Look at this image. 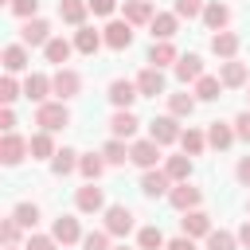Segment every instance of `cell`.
<instances>
[{
  "label": "cell",
  "instance_id": "13",
  "mask_svg": "<svg viewBox=\"0 0 250 250\" xmlns=\"http://www.w3.org/2000/svg\"><path fill=\"white\" fill-rule=\"evenodd\" d=\"M137 98H141L137 82H129V78H113V82H109V102H113L117 109H129Z\"/></svg>",
  "mask_w": 250,
  "mask_h": 250
},
{
  "label": "cell",
  "instance_id": "28",
  "mask_svg": "<svg viewBox=\"0 0 250 250\" xmlns=\"http://www.w3.org/2000/svg\"><path fill=\"white\" fill-rule=\"evenodd\" d=\"M4 70H8V74H20V70H27V47H23V43H12V47H4Z\"/></svg>",
  "mask_w": 250,
  "mask_h": 250
},
{
  "label": "cell",
  "instance_id": "8",
  "mask_svg": "<svg viewBox=\"0 0 250 250\" xmlns=\"http://www.w3.org/2000/svg\"><path fill=\"white\" fill-rule=\"evenodd\" d=\"M180 125H176V117L172 113H164V117H152L148 121V137L156 141V145H172V141H180Z\"/></svg>",
  "mask_w": 250,
  "mask_h": 250
},
{
  "label": "cell",
  "instance_id": "36",
  "mask_svg": "<svg viewBox=\"0 0 250 250\" xmlns=\"http://www.w3.org/2000/svg\"><path fill=\"white\" fill-rule=\"evenodd\" d=\"M180 148H184L188 156H199V152L207 148V137H203L199 129H184V133H180Z\"/></svg>",
  "mask_w": 250,
  "mask_h": 250
},
{
  "label": "cell",
  "instance_id": "2",
  "mask_svg": "<svg viewBox=\"0 0 250 250\" xmlns=\"http://www.w3.org/2000/svg\"><path fill=\"white\" fill-rule=\"evenodd\" d=\"M51 86H55V98H59V102H70V98H78V90H82V74L70 70V66H59V70L51 74Z\"/></svg>",
  "mask_w": 250,
  "mask_h": 250
},
{
  "label": "cell",
  "instance_id": "43",
  "mask_svg": "<svg viewBox=\"0 0 250 250\" xmlns=\"http://www.w3.org/2000/svg\"><path fill=\"white\" fill-rule=\"evenodd\" d=\"M16 98H20V86H16V74H4V78H0V102H4V105H12Z\"/></svg>",
  "mask_w": 250,
  "mask_h": 250
},
{
  "label": "cell",
  "instance_id": "3",
  "mask_svg": "<svg viewBox=\"0 0 250 250\" xmlns=\"http://www.w3.org/2000/svg\"><path fill=\"white\" fill-rule=\"evenodd\" d=\"M74 207H78L82 215H98V211H105V195H102L98 180H86V184L78 188V195H74Z\"/></svg>",
  "mask_w": 250,
  "mask_h": 250
},
{
  "label": "cell",
  "instance_id": "19",
  "mask_svg": "<svg viewBox=\"0 0 250 250\" xmlns=\"http://www.w3.org/2000/svg\"><path fill=\"white\" fill-rule=\"evenodd\" d=\"M102 43H105V35H102V31H94V27H86V23L74 31V51H82V55H98V47H102Z\"/></svg>",
  "mask_w": 250,
  "mask_h": 250
},
{
  "label": "cell",
  "instance_id": "40",
  "mask_svg": "<svg viewBox=\"0 0 250 250\" xmlns=\"http://www.w3.org/2000/svg\"><path fill=\"white\" fill-rule=\"evenodd\" d=\"M137 246H141V250H164L168 242H164V234H160V227H145V230L137 234Z\"/></svg>",
  "mask_w": 250,
  "mask_h": 250
},
{
  "label": "cell",
  "instance_id": "46",
  "mask_svg": "<svg viewBox=\"0 0 250 250\" xmlns=\"http://www.w3.org/2000/svg\"><path fill=\"white\" fill-rule=\"evenodd\" d=\"M8 8H12V12L20 16V20H31V16L39 12V0H12Z\"/></svg>",
  "mask_w": 250,
  "mask_h": 250
},
{
  "label": "cell",
  "instance_id": "52",
  "mask_svg": "<svg viewBox=\"0 0 250 250\" xmlns=\"http://www.w3.org/2000/svg\"><path fill=\"white\" fill-rule=\"evenodd\" d=\"M238 242H242V246H246V250H250V219H246V223H242V227H238Z\"/></svg>",
  "mask_w": 250,
  "mask_h": 250
},
{
  "label": "cell",
  "instance_id": "31",
  "mask_svg": "<svg viewBox=\"0 0 250 250\" xmlns=\"http://www.w3.org/2000/svg\"><path fill=\"white\" fill-rule=\"evenodd\" d=\"M164 172L172 176V184H184V180H191V156H188V152H180V156H168Z\"/></svg>",
  "mask_w": 250,
  "mask_h": 250
},
{
  "label": "cell",
  "instance_id": "53",
  "mask_svg": "<svg viewBox=\"0 0 250 250\" xmlns=\"http://www.w3.org/2000/svg\"><path fill=\"white\" fill-rule=\"evenodd\" d=\"M4 250H23V246H4Z\"/></svg>",
  "mask_w": 250,
  "mask_h": 250
},
{
  "label": "cell",
  "instance_id": "6",
  "mask_svg": "<svg viewBox=\"0 0 250 250\" xmlns=\"http://www.w3.org/2000/svg\"><path fill=\"white\" fill-rule=\"evenodd\" d=\"M105 230H109L113 238H125V234L133 230V211H129L125 203H113V207H105Z\"/></svg>",
  "mask_w": 250,
  "mask_h": 250
},
{
  "label": "cell",
  "instance_id": "5",
  "mask_svg": "<svg viewBox=\"0 0 250 250\" xmlns=\"http://www.w3.org/2000/svg\"><path fill=\"white\" fill-rule=\"evenodd\" d=\"M141 191H145L148 199H160V195L172 191V176H168L164 168H145V176H141Z\"/></svg>",
  "mask_w": 250,
  "mask_h": 250
},
{
  "label": "cell",
  "instance_id": "51",
  "mask_svg": "<svg viewBox=\"0 0 250 250\" xmlns=\"http://www.w3.org/2000/svg\"><path fill=\"white\" fill-rule=\"evenodd\" d=\"M234 176H238V184H246V188H250V156H242V160H238Z\"/></svg>",
  "mask_w": 250,
  "mask_h": 250
},
{
  "label": "cell",
  "instance_id": "47",
  "mask_svg": "<svg viewBox=\"0 0 250 250\" xmlns=\"http://www.w3.org/2000/svg\"><path fill=\"white\" fill-rule=\"evenodd\" d=\"M234 137H238V141H250V109H242V113L234 117Z\"/></svg>",
  "mask_w": 250,
  "mask_h": 250
},
{
  "label": "cell",
  "instance_id": "24",
  "mask_svg": "<svg viewBox=\"0 0 250 250\" xmlns=\"http://www.w3.org/2000/svg\"><path fill=\"white\" fill-rule=\"evenodd\" d=\"M148 27H152V39H172L176 27H180V16H176V12H156Z\"/></svg>",
  "mask_w": 250,
  "mask_h": 250
},
{
  "label": "cell",
  "instance_id": "20",
  "mask_svg": "<svg viewBox=\"0 0 250 250\" xmlns=\"http://www.w3.org/2000/svg\"><path fill=\"white\" fill-rule=\"evenodd\" d=\"M176 47H172V39H152V47H148V62L152 66H176Z\"/></svg>",
  "mask_w": 250,
  "mask_h": 250
},
{
  "label": "cell",
  "instance_id": "15",
  "mask_svg": "<svg viewBox=\"0 0 250 250\" xmlns=\"http://www.w3.org/2000/svg\"><path fill=\"white\" fill-rule=\"evenodd\" d=\"M219 78H223L227 90L246 86V62H238V59H223V62H219Z\"/></svg>",
  "mask_w": 250,
  "mask_h": 250
},
{
  "label": "cell",
  "instance_id": "22",
  "mask_svg": "<svg viewBox=\"0 0 250 250\" xmlns=\"http://www.w3.org/2000/svg\"><path fill=\"white\" fill-rule=\"evenodd\" d=\"M47 94H55L51 78H47V74H27V82H23V98H27V102H47Z\"/></svg>",
  "mask_w": 250,
  "mask_h": 250
},
{
  "label": "cell",
  "instance_id": "37",
  "mask_svg": "<svg viewBox=\"0 0 250 250\" xmlns=\"http://www.w3.org/2000/svg\"><path fill=\"white\" fill-rule=\"evenodd\" d=\"M102 156H105V164H125V160H129V148H125L121 137H109V141L102 145Z\"/></svg>",
  "mask_w": 250,
  "mask_h": 250
},
{
  "label": "cell",
  "instance_id": "38",
  "mask_svg": "<svg viewBox=\"0 0 250 250\" xmlns=\"http://www.w3.org/2000/svg\"><path fill=\"white\" fill-rule=\"evenodd\" d=\"M12 219H16L23 230H31V227L39 223V207H35V203H16V207H12Z\"/></svg>",
  "mask_w": 250,
  "mask_h": 250
},
{
  "label": "cell",
  "instance_id": "26",
  "mask_svg": "<svg viewBox=\"0 0 250 250\" xmlns=\"http://www.w3.org/2000/svg\"><path fill=\"white\" fill-rule=\"evenodd\" d=\"M152 0H125V20L133 23V27H141V23H152Z\"/></svg>",
  "mask_w": 250,
  "mask_h": 250
},
{
  "label": "cell",
  "instance_id": "10",
  "mask_svg": "<svg viewBox=\"0 0 250 250\" xmlns=\"http://www.w3.org/2000/svg\"><path fill=\"white\" fill-rule=\"evenodd\" d=\"M105 47L109 51H125L129 43H133V23L129 20H113V23H105Z\"/></svg>",
  "mask_w": 250,
  "mask_h": 250
},
{
  "label": "cell",
  "instance_id": "45",
  "mask_svg": "<svg viewBox=\"0 0 250 250\" xmlns=\"http://www.w3.org/2000/svg\"><path fill=\"white\" fill-rule=\"evenodd\" d=\"M20 230H23V227H20L16 219H4V223H0V238H4V246H16Z\"/></svg>",
  "mask_w": 250,
  "mask_h": 250
},
{
  "label": "cell",
  "instance_id": "4",
  "mask_svg": "<svg viewBox=\"0 0 250 250\" xmlns=\"http://www.w3.org/2000/svg\"><path fill=\"white\" fill-rule=\"evenodd\" d=\"M160 148H164V145H156L152 137H145V141H133V145H129V160H133L137 168H156V160H160Z\"/></svg>",
  "mask_w": 250,
  "mask_h": 250
},
{
  "label": "cell",
  "instance_id": "17",
  "mask_svg": "<svg viewBox=\"0 0 250 250\" xmlns=\"http://www.w3.org/2000/svg\"><path fill=\"white\" fill-rule=\"evenodd\" d=\"M234 141H238V137H234V125H227V121H211V125H207V145H211V148L223 152V148H230Z\"/></svg>",
  "mask_w": 250,
  "mask_h": 250
},
{
  "label": "cell",
  "instance_id": "25",
  "mask_svg": "<svg viewBox=\"0 0 250 250\" xmlns=\"http://www.w3.org/2000/svg\"><path fill=\"white\" fill-rule=\"evenodd\" d=\"M137 125H141V121H137L129 109H117V113L109 117V133H113V137H121V141H129V137L137 133Z\"/></svg>",
  "mask_w": 250,
  "mask_h": 250
},
{
  "label": "cell",
  "instance_id": "9",
  "mask_svg": "<svg viewBox=\"0 0 250 250\" xmlns=\"http://www.w3.org/2000/svg\"><path fill=\"white\" fill-rule=\"evenodd\" d=\"M180 230H184L188 238H207V234H211V215H207V211H199V207H191V211H184Z\"/></svg>",
  "mask_w": 250,
  "mask_h": 250
},
{
  "label": "cell",
  "instance_id": "49",
  "mask_svg": "<svg viewBox=\"0 0 250 250\" xmlns=\"http://www.w3.org/2000/svg\"><path fill=\"white\" fill-rule=\"evenodd\" d=\"M0 129H4V133H12V129H16V113H12V105H4V109H0Z\"/></svg>",
  "mask_w": 250,
  "mask_h": 250
},
{
  "label": "cell",
  "instance_id": "41",
  "mask_svg": "<svg viewBox=\"0 0 250 250\" xmlns=\"http://www.w3.org/2000/svg\"><path fill=\"white\" fill-rule=\"evenodd\" d=\"M82 250H109V230H90V234H82Z\"/></svg>",
  "mask_w": 250,
  "mask_h": 250
},
{
  "label": "cell",
  "instance_id": "33",
  "mask_svg": "<svg viewBox=\"0 0 250 250\" xmlns=\"http://www.w3.org/2000/svg\"><path fill=\"white\" fill-rule=\"evenodd\" d=\"M43 55H47V62H55V66H62L70 55H74V43H66V39H51L47 47H43Z\"/></svg>",
  "mask_w": 250,
  "mask_h": 250
},
{
  "label": "cell",
  "instance_id": "55",
  "mask_svg": "<svg viewBox=\"0 0 250 250\" xmlns=\"http://www.w3.org/2000/svg\"><path fill=\"white\" fill-rule=\"evenodd\" d=\"M246 215H250V203H246Z\"/></svg>",
  "mask_w": 250,
  "mask_h": 250
},
{
  "label": "cell",
  "instance_id": "56",
  "mask_svg": "<svg viewBox=\"0 0 250 250\" xmlns=\"http://www.w3.org/2000/svg\"><path fill=\"white\" fill-rule=\"evenodd\" d=\"M8 4H12V0H8Z\"/></svg>",
  "mask_w": 250,
  "mask_h": 250
},
{
  "label": "cell",
  "instance_id": "30",
  "mask_svg": "<svg viewBox=\"0 0 250 250\" xmlns=\"http://www.w3.org/2000/svg\"><path fill=\"white\" fill-rule=\"evenodd\" d=\"M78 160H82V156H78L74 148H59V152L51 156V172H55V176H70V172L78 168Z\"/></svg>",
  "mask_w": 250,
  "mask_h": 250
},
{
  "label": "cell",
  "instance_id": "14",
  "mask_svg": "<svg viewBox=\"0 0 250 250\" xmlns=\"http://www.w3.org/2000/svg\"><path fill=\"white\" fill-rule=\"evenodd\" d=\"M199 199H203V191H199V188H191L188 180H184V184H176V188L168 191V203H172L176 211H191V207H199Z\"/></svg>",
  "mask_w": 250,
  "mask_h": 250
},
{
  "label": "cell",
  "instance_id": "11",
  "mask_svg": "<svg viewBox=\"0 0 250 250\" xmlns=\"http://www.w3.org/2000/svg\"><path fill=\"white\" fill-rule=\"evenodd\" d=\"M23 152H31V148H27V141H23L16 129H12V133H4V141H0V160H4L8 168H16V164L23 160Z\"/></svg>",
  "mask_w": 250,
  "mask_h": 250
},
{
  "label": "cell",
  "instance_id": "27",
  "mask_svg": "<svg viewBox=\"0 0 250 250\" xmlns=\"http://www.w3.org/2000/svg\"><path fill=\"white\" fill-rule=\"evenodd\" d=\"M211 51H215L219 59H234V55H238V35H234V31H215V35H211Z\"/></svg>",
  "mask_w": 250,
  "mask_h": 250
},
{
  "label": "cell",
  "instance_id": "50",
  "mask_svg": "<svg viewBox=\"0 0 250 250\" xmlns=\"http://www.w3.org/2000/svg\"><path fill=\"white\" fill-rule=\"evenodd\" d=\"M164 250H195V238H188V234H180V238H172Z\"/></svg>",
  "mask_w": 250,
  "mask_h": 250
},
{
  "label": "cell",
  "instance_id": "12",
  "mask_svg": "<svg viewBox=\"0 0 250 250\" xmlns=\"http://www.w3.org/2000/svg\"><path fill=\"white\" fill-rule=\"evenodd\" d=\"M51 234H55L59 246H74V242H82V227H78L74 215H59L55 227H51Z\"/></svg>",
  "mask_w": 250,
  "mask_h": 250
},
{
  "label": "cell",
  "instance_id": "7",
  "mask_svg": "<svg viewBox=\"0 0 250 250\" xmlns=\"http://www.w3.org/2000/svg\"><path fill=\"white\" fill-rule=\"evenodd\" d=\"M20 39H23V47H47V43H51V23L31 16V20H23Z\"/></svg>",
  "mask_w": 250,
  "mask_h": 250
},
{
  "label": "cell",
  "instance_id": "42",
  "mask_svg": "<svg viewBox=\"0 0 250 250\" xmlns=\"http://www.w3.org/2000/svg\"><path fill=\"white\" fill-rule=\"evenodd\" d=\"M203 0H176V16L180 20H195V16H203Z\"/></svg>",
  "mask_w": 250,
  "mask_h": 250
},
{
  "label": "cell",
  "instance_id": "34",
  "mask_svg": "<svg viewBox=\"0 0 250 250\" xmlns=\"http://www.w3.org/2000/svg\"><path fill=\"white\" fill-rule=\"evenodd\" d=\"M223 94V78H211V74H203L199 82H195V98L199 102H215Z\"/></svg>",
  "mask_w": 250,
  "mask_h": 250
},
{
  "label": "cell",
  "instance_id": "32",
  "mask_svg": "<svg viewBox=\"0 0 250 250\" xmlns=\"http://www.w3.org/2000/svg\"><path fill=\"white\" fill-rule=\"evenodd\" d=\"M78 172H82V180H102V172H105V156H102V152H86V156L78 160Z\"/></svg>",
  "mask_w": 250,
  "mask_h": 250
},
{
  "label": "cell",
  "instance_id": "35",
  "mask_svg": "<svg viewBox=\"0 0 250 250\" xmlns=\"http://www.w3.org/2000/svg\"><path fill=\"white\" fill-rule=\"evenodd\" d=\"M168 113L172 117H191L195 113V98L191 94H168Z\"/></svg>",
  "mask_w": 250,
  "mask_h": 250
},
{
  "label": "cell",
  "instance_id": "1",
  "mask_svg": "<svg viewBox=\"0 0 250 250\" xmlns=\"http://www.w3.org/2000/svg\"><path fill=\"white\" fill-rule=\"evenodd\" d=\"M35 125L47 129V133H59V129L70 125V109H66L62 102H39V109H35Z\"/></svg>",
  "mask_w": 250,
  "mask_h": 250
},
{
  "label": "cell",
  "instance_id": "39",
  "mask_svg": "<svg viewBox=\"0 0 250 250\" xmlns=\"http://www.w3.org/2000/svg\"><path fill=\"white\" fill-rule=\"evenodd\" d=\"M242 242H238V234H230V230H211L207 234V250H238Z\"/></svg>",
  "mask_w": 250,
  "mask_h": 250
},
{
  "label": "cell",
  "instance_id": "18",
  "mask_svg": "<svg viewBox=\"0 0 250 250\" xmlns=\"http://www.w3.org/2000/svg\"><path fill=\"white\" fill-rule=\"evenodd\" d=\"M203 23H207L211 31H227V23H230V8L219 4V0H207V8H203Z\"/></svg>",
  "mask_w": 250,
  "mask_h": 250
},
{
  "label": "cell",
  "instance_id": "23",
  "mask_svg": "<svg viewBox=\"0 0 250 250\" xmlns=\"http://www.w3.org/2000/svg\"><path fill=\"white\" fill-rule=\"evenodd\" d=\"M86 12H90V4H86V0H59V20H62V23H70V27H82Z\"/></svg>",
  "mask_w": 250,
  "mask_h": 250
},
{
  "label": "cell",
  "instance_id": "54",
  "mask_svg": "<svg viewBox=\"0 0 250 250\" xmlns=\"http://www.w3.org/2000/svg\"><path fill=\"white\" fill-rule=\"evenodd\" d=\"M113 250H129V246H113Z\"/></svg>",
  "mask_w": 250,
  "mask_h": 250
},
{
  "label": "cell",
  "instance_id": "44",
  "mask_svg": "<svg viewBox=\"0 0 250 250\" xmlns=\"http://www.w3.org/2000/svg\"><path fill=\"white\" fill-rule=\"evenodd\" d=\"M23 250H59V242H55V234H27Z\"/></svg>",
  "mask_w": 250,
  "mask_h": 250
},
{
  "label": "cell",
  "instance_id": "21",
  "mask_svg": "<svg viewBox=\"0 0 250 250\" xmlns=\"http://www.w3.org/2000/svg\"><path fill=\"white\" fill-rule=\"evenodd\" d=\"M176 78L180 82H199L203 78V59L199 55H180L176 59Z\"/></svg>",
  "mask_w": 250,
  "mask_h": 250
},
{
  "label": "cell",
  "instance_id": "48",
  "mask_svg": "<svg viewBox=\"0 0 250 250\" xmlns=\"http://www.w3.org/2000/svg\"><path fill=\"white\" fill-rule=\"evenodd\" d=\"M86 4H90L94 16H113L117 12V0H86Z\"/></svg>",
  "mask_w": 250,
  "mask_h": 250
},
{
  "label": "cell",
  "instance_id": "29",
  "mask_svg": "<svg viewBox=\"0 0 250 250\" xmlns=\"http://www.w3.org/2000/svg\"><path fill=\"white\" fill-rule=\"evenodd\" d=\"M27 148H31V156H35V160H51V156H55V152H59V148H55V141H51V133H47V129H39V133H35V137H31V141H27Z\"/></svg>",
  "mask_w": 250,
  "mask_h": 250
},
{
  "label": "cell",
  "instance_id": "16",
  "mask_svg": "<svg viewBox=\"0 0 250 250\" xmlns=\"http://www.w3.org/2000/svg\"><path fill=\"white\" fill-rule=\"evenodd\" d=\"M137 90H141V98L164 94V74H160V66H145V70L137 74Z\"/></svg>",
  "mask_w": 250,
  "mask_h": 250
}]
</instances>
